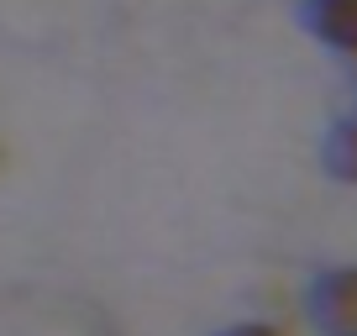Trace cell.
<instances>
[{"instance_id": "obj_1", "label": "cell", "mask_w": 357, "mask_h": 336, "mask_svg": "<svg viewBox=\"0 0 357 336\" xmlns=\"http://www.w3.org/2000/svg\"><path fill=\"white\" fill-rule=\"evenodd\" d=\"M305 22L321 43L357 58V0H305Z\"/></svg>"}, {"instance_id": "obj_2", "label": "cell", "mask_w": 357, "mask_h": 336, "mask_svg": "<svg viewBox=\"0 0 357 336\" xmlns=\"http://www.w3.org/2000/svg\"><path fill=\"white\" fill-rule=\"evenodd\" d=\"M315 321L331 336H357V273H336L315 294Z\"/></svg>"}, {"instance_id": "obj_3", "label": "cell", "mask_w": 357, "mask_h": 336, "mask_svg": "<svg viewBox=\"0 0 357 336\" xmlns=\"http://www.w3.org/2000/svg\"><path fill=\"white\" fill-rule=\"evenodd\" d=\"M331 163H336V174H347V179H357V116L336 132V142H331Z\"/></svg>"}, {"instance_id": "obj_4", "label": "cell", "mask_w": 357, "mask_h": 336, "mask_svg": "<svg viewBox=\"0 0 357 336\" xmlns=\"http://www.w3.org/2000/svg\"><path fill=\"white\" fill-rule=\"evenodd\" d=\"M231 336H273V331H231Z\"/></svg>"}]
</instances>
